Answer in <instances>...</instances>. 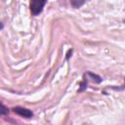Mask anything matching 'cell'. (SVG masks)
Returning <instances> with one entry per match:
<instances>
[{
    "label": "cell",
    "mask_w": 125,
    "mask_h": 125,
    "mask_svg": "<svg viewBox=\"0 0 125 125\" xmlns=\"http://www.w3.org/2000/svg\"><path fill=\"white\" fill-rule=\"evenodd\" d=\"M46 4V1H41V0H32L30 2V12L33 16H36L40 14L43 10L44 5Z\"/></svg>",
    "instance_id": "obj_1"
},
{
    "label": "cell",
    "mask_w": 125,
    "mask_h": 125,
    "mask_svg": "<svg viewBox=\"0 0 125 125\" xmlns=\"http://www.w3.org/2000/svg\"><path fill=\"white\" fill-rule=\"evenodd\" d=\"M13 111L15 113H17L18 115H21L22 117H25V118H31L33 116V113L31 110L27 109V108H24V107H21V106H16L13 108Z\"/></svg>",
    "instance_id": "obj_2"
},
{
    "label": "cell",
    "mask_w": 125,
    "mask_h": 125,
    "mask_svg": "<svg viewBox=\"0 0 125 125\" xmlns=\"http://www.w3.org/2000/svg\"><path fill=\"white\" fill-rule=\"evenodd\" d=\"M84 79L86 81H91V82H94L96 84L102 82V78L99 75H97L95 73H92V72H86L84 74Z\"/></svg>",
    "instance_id": "obj_3"
},
{
    "label": "cell",
    "mask_w": 125,
    "mask_h": 125,
    "mask_svg": "<svg viewBox=\"0 0 125 125\" xmlns=\"http://www.w3.org/2000/svg\"><path fill=\"white\" fill-rule=\"evenodd\" d=\"M85 2L84 1H76V0H72L71 1V5L74 7V8H78V7H80L81 5H83Z\"/></svg>",
    "instance_id": "obj_4"
},
{
    "label": "cell",
    "mask_w": 125,
    "mask_h": 125,
    "mask_svg": "<svg viewBox=\"0 0 125 125\" xmlns=\"http://www.w3.org/2000/svg\"><path fill=\"white\" fill-rule=\"evenodd\" d=\"M87 88V81L84 79L81 83H80V89H79V92H82L84 89H86Z\"/></svg>",
    "instance_id": "obj_5"
},
{
    "label": "cell",
    "mask_w": 125,
    "mask_h": 125,
    "mask_svg": "<svg viewBox=\"0 0 125 125\" xmlns=\"http://www.w3.org/2000/svg\"><path fill=\"white\" fill-rule=\"evenodd\" d=\"M7 112H8V109H7V108L5 107V105L2 104H1V110H0V114H1V115H4V114H5V113H7Z\"/></svg>",
    "instance_id": "obj_6"
},
{
    "label": "cell",
    "mask_w": 125,
    "mask_h": 125,
    "mask_svg": "<svg viewBox=\"0 0 125 125\" xmlns=\"http://www.w3.org/2000/svg\"><path fill=\"white\" fill-rule=\"evenodd\" d=\"M122 88H125V78H124V85H123V87Z\"/></svg>",
    "instance_id": "obj_7"
}]
</instances>
